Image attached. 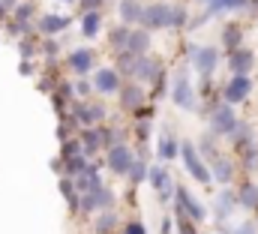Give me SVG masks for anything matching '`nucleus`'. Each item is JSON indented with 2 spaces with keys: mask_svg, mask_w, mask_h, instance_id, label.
I'll return each mask as SVG.
<instances>
[{
  "mask_svg": "<svg viewBox=\"0 0 258 234\" xmlns=\"http://www.w3.org/2000/svg\"><path fill=\"white\" fill-rule=\"evenodd\" d=\"M183 24H186V6H180V3L156 0V3H147L141 12L144 30H180Z\"/></svg>",
  "mask_w": 258,
  "mask_h": 234,
  "instance_id": "nucleus-1",
  "label": "nucleus"
},
{
  "mask_svg": "<svg viewBox=\"0 0 258 234\" xmlns=\"http://www.w3.org/2000/svg\"><path fill=\"white\" fill-rule=\"evenodd\" d=\"M180 159H183V165H186V171L192 174V180H198L201 186H207L213 174H210V165L201 159V153H198V147H195L192 141H180Z\"/></svg>",
  "mask_w": 258,
  "mask_h": 234,
  "instance_id": "nucleus-2",
  "label": "nucleus"
},
{
  "mask_svg": "<svg viewBox=\"0 0 258 234\" xmlns=\"http://www.w3.org/2000/svg\"><path fill=\"white\" fill-rule=\"evenodd\" d=\"M171 99H174V105H177L180 111H195V108H198V96H195V87H192V81H189V72H186V69H180V72L174 75Z\"/></svg>",
  "mask_w": 258,
  "mask_h": 234,
  "instance_id": "nucleus-3",
  "label": "nucleus"
},
{
  "mask_svg": "<svg viewBox=\"0 0 258 234\" xmlns=\"http://www.w3.org/2000/svg\"><path fill=\"white\" fill-rule=\"evenodd\" d=\"M252 87H255V81H252L249 75H231V78L222 84V102L234 108V105H240V102L249 99Z\"/></svg>",
  "mask_w": 258,
  "mask_h": 234,
  "instance_id": "nucleus-4",
  "label": "nucleus"
},
{
  "mask_svg": "<svg viewBox=\"0 0 258 234\" xmlns=\"http://www.w3.org/2000/svg\"><path fill=\"white\" fill-rule=\"evenodd\" d=\"M174 207H177V213L189 216L195 225L207 219V210H204V204H201V201L195 198V195L189 192V189H186V186H180V183L174 186Z\"/></svg>",
  "mask_w": 258,
  "mask_h": 234,
  "instance_id": "nucleus-5",
  "label": "nucleus"
},
{
  "mask_svg": "<svg viewBox=\"0 0 258 234\" xmlns=\"http://www.w3.org/2000/svg\"><path fill=\"white\" fill-rule=\"evenodd\" d=\"M237 114H234V108L231 105H225V102H216L213 108H210V132L213 135H234V129H237Z\"/></svg>",
  "mask_w": 258,
  "mask_h": 234,
  "instance_id": "nucleus-6",
  "label": "nucleus"
},
{
  "mask_svg": "<svg viewBox=\"0 0 258 234\" xmlns=\"http://www.w3.org/2000/svg\"><path fill=\"white\" fill-rule=\"evenodd\" d=\"M114 198H117L114 189L96 186L87 195H81V213H105V210H114Z\"/></svg>",
  "mask_w": 258,
  "mask_h": 234,
  "instance_id": "nucleus-7",
  "label": "nucleus"
},
{
  "mask_svg": "<svg viewBox=\"0 0 258 234\" xmlns=\"http://www.w3.org/2000/svg\"><path fill=\"white\" fill-rule=\"evenodd\" d=\"M105 165H108L117 177H126L129 168L135 165L132 147H129V144H114V147H108V150H105Z\"/></svg>",
  "mask_w": 258,
  "mask_h": 234,
  "instance_id": "nucleus-8",
  "label": "nucleus"
},
{
  "mask_svg": "<svg viewBox=\"0 0 258 234\" xmlns=\"http://www.w3.org/2000/svg\"><path fill=\"white\" fill-rule=\"evenodd\" d=\"M162 75H165V72H162V63L156 57H150V54H144V57H138V66H135V75H132V78H135V84L144 87V84H150V81L156 84Z\"/></svg>",
  "mask_w": 258,
  "mask_h": 234,
  "instance_id": "nucleus-9",
  "label": "nucleus"
},
{
  "mask_svg": "<svg viewBox=\"0 0 258 234\" xmlns=\"http://www.w3.org/2000/svg\"><path fill=\"white\" fill-rule=\"evenodd\" d=\"M189 60H192L195 69L201 72V78H210V75H213V69L219 66V51H216L213 45H198V48H195V54Z\"/></svg>",
  "mask_w": 258,
  "mask_h": 234,
  "instance_id": "nucleus-10",
  "label": "nucleus"
},
{
  "mask_svg": "<svg viewBox=\"0 0 258 234\" xmlns=\"http://www.w3.org/2000/svg\"><path fill=\"white\" fill-rule=\"evenodd\" d=\"M147 180H150V186L156 189V195H159V201H162V204H165V201H171L174 186H171V171H168L165 165H153Z\"/></svg>",
  "mask_w": 258,
  "mask_h": 234,
  "instance_id": "nucleus-11",
  "label": "nucleus"
},
{
  "mask_svg": "<svg viewBox=\"0 0 258 234\" xmlns=\"http://www.w3.org/2000/svg\"><path fill=\"white\" fill-rule=\"evenodd\" d=\"M93 63H96V51H90V48H75L66 54V69L75 75H87L93 69Z\"/></svg>",
  "mask_w": 258,
  "mask_h": 234,
  "instance_id": "nucleus-12",
  "label": "nucleus"
},
{
  "mask_svg": "<svg viewBox=\"0 0 258 234\" xmlns=\"http://www.w3.org/2000/svg\"><path fill=\"white\" fill-rule=\"evenodd\" d=\"M93 87H96L99 93H105V96H111V93H120V87H123V81H120V72H117L114 66H108V69H99V72L93 75Z\"/></svg>",
  "mask_w": 258,
  "mask_h": 234,
  "instance_id": "nucleus-13",
  "label": "nucleus"
},
{
  "mask_svg": "<svg viewBox=\"0 0 258 234\" xmlns=\"http://www.w3.org/2000/svg\"><path fill=\"white\" fill-rule=\"evenodd\" d=\"M69 27V18L66 15H54V12H45V15H39V21H36V30L45 36V39H51V36H57L60 30Z\"/></svg>",
  "mask_w": 258,
  "mask_h": 234,
  "instance_id": "nucleus-14",
  "label": "nucleus"
},
{
  "mask_svg": "<svg viewBox=\"0 0 258 234\" xmlns=\"http://www.w3.org/2000/svg\"><path fill=\"white\" fill-rule=\"evenodd\" d=\"M252 66H255V54H252L249 48H237V51L228 54V69H231V75H249Z\"/></svg>",
  "mask_w": 258,
  "mask_h": 234,
  "instance_id": "nucleus-15",
  "label": "nucleus"
},
{
  "mask_svg": "<svg viewBox=\"0 0 258 234\" xmlns=\"http://www.w3.org/2000/svg\"><path fill=\"white\" fill-rule=\"evenodd\" d=\"M120 105H123L126 111H138V108H144V87L135 84V81L123 84V87H120Z\"/></svg>",
  "mask_w": 258,
  "mask_h": 234,
  "instance_id": "nucleus-16",
  "label": "nucleus"
},
{
  "mask_svg": "<svg viewBox=\"0 0 258 234\" xmlns=\"http://www.w3.org/2000/svg\"><path fill=\"white\" fill-rule=\"evenodd\" d=\"M237 207V192L231 189H222L216 198H213V213H216V222H225L231 216V210Z\"/></svg>",
  "mask_w": 258,
  "mask_h": 234,
  "instance_id": "nucleus-17",
  "label": "nucleus"
},
{
  "mask_svg": "<svg viewBox=\"0 0 258 234\" xmlns=\"http://www.w3.org/2000/svg\"><path fill=\"white\" fill-rule=\"evenodd\" d=\"M78 138H81V144H84V153H87V156H93V153L105 150L102 126H90V129H81V132H78Z\"/></svg>",
  "mask_w": 258,
  "mask_h": 234,
  "instance_id": "nucleus-18",
  "label": "nucleus"
},
{
  "mask_svg": "<svg viewBox=\"0 0 258 234\" xmlns=\"http://www.w3.org/2000/svg\"><path fill=\"white\" fill-rule=\"evenodd\" d=\"M237 207L258 213V183H252V180H243V183L237 186Z\"/></svg>",
  "mask_w": 258,
  "mask_h": 234,
  "instance_id": "nucleus-19",
  "label": "nucleus"
},
{
  "mask_svg": "<svg viewBox=\"0 0 258 234\" xmlns=\"http://www.w3.org/2000/svg\"><path fill=\"white\" fill-rule=\"evenodd\" d=\"M210 174H213V180H219L222 186H228V183L234 180V174H237V165H234V159L219 156V159L210 162Z\"/></svg>",
  "mask_w": 258,
  "mask_h": 234,
  "instance_id": "nucleus-20",
  "label": "nucleus"
},
{
  "mask_svg": "<svg viewBox=\"0 0 258 234\" xmlns=\"http://www.w3.org/2000/svg\"><path fill=\"white\" fill-rule=\"evenodd\" d=\"M72 183H75V189H78L81 195H87V192L96 189V186H105V183H102V174H99V168H96L93 162H90V168H87L84 174H78Z\"/></svg>",
  "mask_w": 258,
  "mask_h": 234,
  "instance_id": "nucleus-21",
  "label": "nucleus"
},
{
  "mask_svg": "<svg viewBox=\"0 0 258 234\" xmlns=\"http://www.w3.org/2000/svg\"><path fill=\"white\" fill-rule=\"evenodd\" d=\"M156 153H159L162 165H165L168 159H174V156L180 153V141L174 138V132H171V129H165V132L159 135V150H156Z\"/></svg>",
  "mask_w": 258,
  "mask_h": 234,
  "instance_id": "nucleus-22",
  "label": "nucleus"
},
{
  "mask_svg": "<svg viewBox=\"0 0 258 234\" xmlns=\"http://www.w3.org/2000/svg\"><path fill=\"white\" fill-rule=\"evenodd\" d=\"M150 30H132V36H129V45H126V51L129 54H135V57H144L147 51H150Z\"/></svg>",
  "mask_w": 258,
  "mask_h": 234,
  "instance_id": "nucleus-23",
  "label": "nucleus"
},
{
  "mask_svg": "<svg viewBox=\"0 0 258 234\" xmlns=\"http://www.w3.org/2000/svg\"><path fill=\"white\" fill-rule=\"evenodd\" d=\"M117 222H120L117 210L96 213V219H93V234H114V231H117Z\"/></svg>",
  "mask_w": 258,
  "mask_h": 234,
  "instance_id": "nucleus-24",
  "label": "nucleus"
},
{
  "mask_svg": "<svg viewBox=\"0 0 258 234\" xmlns=\"http://www.w3.org/2000/svg\"><path fill=\"white\" fill-rule=\"evenodd\" d=\"M117 12H120V18H123V24H141V12H144V6L138 3V0H120L117 3Z\"/></svg>",
  "mask_w": 258,
  "mask_h": 234,
  "instance_id": "nucleus-25",
  "label": "nucleus"
},
{
  "mask_svg": "<svg viewBox=\"0 0 258 234\" xmlns=\"http://www.w3.org/2000/svg\"><path fill=\"white\" fill-rule=\"evenodd\" d=\"M240 42H243V30H240V24H225V27H222V45L228 48V54L237 51Z\"/></svg>",
  "mask_w": 258,
  "mask_h": 234,
  "instance_id": "nucleus-26",
  "label": "nucleus"
},
{
  "mask_svg": "<svg viewBox=\"0 0 258 234\" xmlns=\"http://www.w3.org/2000/svg\"><path fill=\"white\" fill-rule=\"evenodd\" d=\"M195 147H198V153H201L207 162H213V159H219V156H222V153H219V147H216V135H213V132L201 135V141H198Z\"/></svg>",
  "mask_w": 258,
  "mask_h": 234,
  "instance_id": "nucleus-27",
  "label": "nucleus"
},
{
  "mask_svg": "<svg viewBox=\"0 0 258 234\" xmlns=\"http://www.w3.org/2000/svg\"><path fill=\"white\" fill-rule=\"evenodd\" d=\"M204 3H207V15H219V12H228V9H243L252 0H204Z\"/></svg>",
  "mask_w": 258,
  "mask_h": 234,
  "instance_id": "nucleus-28",
  "label": "nucleus"
},
{
  "mask_svg": "<svg viewBox=\"0 0 258 234\" xmlns=\"http://www.w3.org/2000/svg\"><path fill=\"white\" fill-rule=\"evenodd\" d=\"M135 66H138V57H135V54H129V51H117V63H114V69L120 72V78H132V75H135Z\"/></svg>",
  "mask_w": 258,
  "mask_h": 234,
  "instance_id": "nucleus-29",
  "label": "nucleus"
},
{
  "mask_svg": "<svg viewBox=\"0 0 258 234\" xmlns=\"http://www.w3.org/2000/svg\"><path fill=\"white\" fill-rule=\"evenodd\" d=\"M99 27H102V12H84V18H81V33H84L87 39H93V36L99 33Z\"/></svg>",
  "mask_w": 258,
  "mask_h": 234,
  "instance_id": "nucleus-30",
  "label": "nucleus"
},
{
  "mask_svg": "<svg viewBox=\"0 0 258 234\" xmlns=\"http://www.w3.org/2000/svg\"><path fill=\"white\" fill-rule=\"evenodd\" d=\"M129 36H132V27L120 24V27H114V30L108 33V42H111V48H117V51H126Z\"/></svg>",
  "mask_w": 258,
  "mask_h": 234,
  "instance_id": "nucleus-31",
  "label": "nucleus"
},
{
  "mask_svg": "<svg viewBox=\"0 0 258 234\" xmlns=\"http://www.w3.org/2000/svg\"><path fill=\"white\" fill-rule=\"evenodd\" d=\"M126 177H129V183H132V186H138V183H144V180L150 177V165H147L144 159H135V165L129 168Z\"/></svg>",
  "mask_w": 258,
  "mask_h": 234,
  "instance_id": "nucleus-32",
  "label": "nucleus"
},
{
  "mask_svg": "<svg viewBox=\"0 0 258 234\" xmlns=\"http://www.w3.org/2000/svg\"><path fill=\"white\" fill-rule=\"evenodd\" d=\"M240 159H243V171H258V147H246L240 150Z\"/></svg>",
  "mask_w": 258,
  "mask_h": 234,
  "instance_id": "nucleus-33",
  "label": "nucleus"
},
{
  "mask_svg": "<svg viewBox=\"0 0 258 234\" xmlns=\"http://www.w3.org/2000/svg\"><path fill=\"white\" fill-rule=\"evenodd\" d=\"M12 15H15V21H30L33 18V3H15Z\"/></svg>",
  "mask_w": 258,
  "mask_h": 234,
  "instance_id": "nucleus-34",
  "label": "nucleus"
},
{
  "mask_svg": "<svg viewBox=\"0 0 258 234\" xmlns=\"http://www.w3.org/2000/svg\"><path fill=\"white\" fill-rule=\"evenodd\" d=\"M18 51H21V57L30 60L36 54V45H33V36H24V39H18Z\"/></svg>",
  "mask_w": 258,
  "mask_h": 234,
  "instance_id": "nucleus-35",
  "label": "nucleus"
},
{
  "mask_svg": "<svg viewBox=\"0 0 258 234\" xmlns=\"http://www.w3.org/2000/svg\"><path fill=\"white\" fill-rule=\"evenodd\" d=\"M177 231L180 234H198L195 231V222L189 216H183V213H177Z\"/></svg>",
  "mask_w": 258,
  "mask_h": 234,
  "instance_id": "nucleus-36",
  "label": "nucleus"
},
{
  "mask_svg": "<svg viewBox=\"0 0 258 234\" xmlns=\"http://www.w3.org/2000/svg\"><path fill=\"white\" fill-rule=\"evenodd\" d=\"M120 234H147V228H144V222H141V219H129Z\"/></svg>",
  "mask_w": 258,
  "mask_h": 234,
  "instance_id": "nucleus-37",
  "label": "nucleus"
},
{
  "mask_svg": "<svg viewBox=\"0 0 258 234\" xmlns=\"http://www.w3.org/2000/svg\"><path fill=\"white\" fill-rule=\"evenodd\" d=\"M147 135H150V123H147V120H138V123H135V138L144 144V141H147Z\"/></svg>",
  "mask_w": 258,
  "mask_h": 234,
  "instance_id": "nucleus-38",
  "label": "nucleus"
},
{
  "mask_svg": "<svg viewBox=\"0 0 258 234\" xmlns=\"http://www.w3.org/2000/svg\"><path fill=\"white\" fill-rule=\"evenodd\" d=\"M231 234H258V222L255 219H246V222H240Z\"/></svg>",
  "mask_w": 258,
  "mask_h": 234,
  "instance_id": "nucleus-39",
  "label": "nucleus"
},
{
  "mask_svg": "<svg viewBox=\"0 0 258 234\" xmlns=\"http://www.w3.org/2000/svg\"><path fill=\"white\" fill-rule=\"evenodd\" d=\"M90 90H93V84H90V81H84V78H81V81H75V93H78V96H87Z\"/></svg>",
  "mask_w": 258,
  "mask_h": 234,
  "instance_id": "nucleus-40",
  "label": "nucleus"
},
{
  "mask_svg": "<svg viewBox=\"0 0 258 234\" xmlns=\"http://www.w3.org/2000/svg\"><path fill=\"white\" fill-rule=\"evenodd\" d=\"M105 0H81V6H84V12H99V6H102Z\"/></svg>",
  "mask_w": 258,
  "mask_h": 234,
  "instance_id": "nucleus-41",
  "label": "nucleus"
},
{
  "mask_svg": "<svg viewBox=\"0 0 258 234\" xmlns=\"http://www.w3.org/2000/svg\"><path fill=\"white\" fill-rule=\"evenodd\" d=\"M54 54H57V45H54V42H51V39H48V42H45V45H42V57L54 60Z\"/></svg>",
  "mask_w": 258,
  "mask_h": 234,
  "instance_id": "nucleus-42",
  "label": "nucleus"
},
{
  "mask_svg": "<svg viewBox=\"0 0 258 234\" xmlns=\"http://www.w3.org/2000/svg\"><path fill=\"white\" fill-rule=\"evenodd\" d=\"M171 222H174V219H168V216H165V219H162V225H159V234H171Z\"/></svg>",
  "mask_w": 258,
  "mask_h": 234,
  "instance_id": "nucleus-43",
  "label": "nucleus"
},
{
  "mask_svg": "<svg viewBox=\"0 0 258 234\" xmlns=\"http://www.w3.org/2000/svg\"><path fill=\"white\" fill-rule=\"evenodd\" d=\"M162 90H165V75L156 81V87H153V96H162Z\"/></svg>",
  "mask_w": 258,
  "mask_h": 234,
  "instance_id": "nucleus-44",
  "label": "nucleus"
},
{
  "mask_svg": "<svg viewBox=\"0 0 258 234\" xmlns=\"http://www.w3.org/2000/svg\"><path fill=\"white\" fill-rule=\"evenodd\" d=\"M18 72H24V75H30V72H33V66H30V63H27V60H24V63H21V66H18Z\"/></svg>",
  "mask_w": 258,
  "mask_h": 234,
  "instance_id": "nucleus-45",
  "label": "nucleus"
},
{
  "mask_svg": "<svg viewBox=\"0 0 258 234\" xmlns=\"http://www.w3.org/2000/svg\"><path fill=\"white\" fill-rule=\"evenodd\" d=\"M63 3H72V0H63Z\"/></svg>",
  "mask_w": 258,
  "mask_h": 234,
  "instance_id": "nucleus-46",
  "label": "nucleus"
},
{
  "mask_svg": "<svg viewBox=\"0 0 258 234\" xmlns=\"http://www.w3.org/2000/svg\"><path fill=\"white\" fill-rule=\"evenodd\" d=\"M255 222H258V213H255Z\"/></svg>",
  "mask_w": 258,
  "mask_h": 234,
  "instance_id": "nucleus-47",
  "label": "nucleus"
}]
</instances>
